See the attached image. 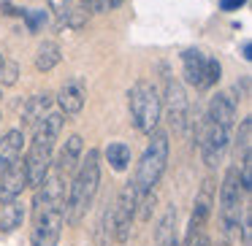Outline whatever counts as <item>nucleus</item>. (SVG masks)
<instances>
[{
  "label": "nucleus",
  "mask_w": 252,
  "mask_h": 246,
  "mask_svg": "<svg viewBox=\"0 0 252 246\" xmlns=\"http://www.w3.org/2000/svg\"><path fill=\"white\" fill-rule=\"evenodd\" d=\"M65 176L49 168L46 179L35 187L33 197V230H30L33 246H57L65 224Z\"/></svg>",
  "instance_id": "f257e3e1"
},
{
  "label": "nucleus",
  "mask_w": 252,
  "mask_h": 246,
  "mask_svg": "<svg viewBox=\"0 0 252 246\" xmlns=\"http://www.w3.org/2000/svg\"><path fill=\"white\" fill-rule=\"evenodd\" d=\"M100 184V154L98 149H90L87 157L79 160L73 181L68 184V195H65V219L71 224H79L82 217L87 214V208L93 206L95 192Z\"/></svg>",
  "instance_id": "f03ea898"
},
{
  "label": "nucleus",
  "mask_w": 252,
  "mask_h": 246,
  "mask_svg": "<svg viewBox=\"0 0 252 246\" xmlns=\"http://www.w3.org/2000/svg\"><path fill=\"white\" fill-rule=\"evenodd\" d=\"M63 130V114H46L35 122V133L30 141L28 157H25V170H28V187H38L46 179L52 168V152L55 141Z\"/></svg>",
  "instance_id": "7ed1b4c3"
},
{
  "label": "nucleus",
  "mask_w": 252,
  "mask_h": 246,
  "mask_svg": "<svg viewBox=\"0 0 252 246\" xmlns=\"http://www.w3.org/2000/svg\"><path fill=\"white\" fill-rule=\"evenodd\" d=\"M165 163H168V133L158 130L155 127L149 133V143L141 154V163L136 168V179H133V187H136L138 197L147 195V192H155L160 176L165 170Z\"/></svg>",
  "instance_id": "20e7f679"
},
{
  "label": "nucleus",
  "mask_w": 252,
  "mask_h": 246,
  "mask_svg": "<svg viewBox=\"0 0 252 246\" xmlns=\"http://www.w3.org/2000/svg\"><path fill=\"white\" fill-rule=\"evenodd\" d=\"M127 106H130V122L138 133H152L160 122V111H163V103H160V95L155 89L152 82L147 79H138L136 84L127 92Z\"/></svg>",
  "instance_id": "39448f33"
},
{
  "label": "nucleus",
  "mask_w": 252,
  "mask_h": 246,
  "mask_svg": "<svg viewBox=\"0 0 252 246\" xmlns=\"http://www.w3.org/2000/svg\"><path fill=\"white\" fill-rule=\"evenodd\" d=\"M241 179H239V168H228L225 170L222 187H220V222H222V235L225 238H233L239 233V222H241Z\"/></svg>",
  "instance_id": "423d86ee"
},
{
  "label": "nucleus",
  "mask_w": 252,
  "mask_h": 246,
  "mask_svg": "<svg viewBox=\"0 0 252 246\" xmlns=\"http://www.w3.org/2000/svg\"><path fill=\"white\" fill-rule=\"evenodd\" d=\"M136 206H138V192L133 187V181H127L122 187L117 203L111 206V222H114V238L120 244H125L130 238V222H133V214H136Z\"/></svg>",
  "instance_id": "0eeeda50"
},
{
  "label": "nucleus",
  "mask_w": 252,
  "mask_h": 246,
  "mask_svg": "<svg viewBox=\"0 0 252 246\" xmlns=\"http://www.w3.org/2000/svg\"><path fill=\"white\" fill-rule=\"evenodd\" d=\"M228 141H230V130H228V127L217 125V122H212L206 116V127H203L201 138H198V146H201L203 163H206L209 168H214V165L222 160L225 149H228Z\"/></svg>",
  "instance_id": "6e6552de"
},
{
  "label": "nucleus",
  "mask_w": 252,
  "mask_h": 246,
  "mask_svg": "<svg viewBox=\"0 0 252 246\" xmlns=\"http://www.w3.org/2000/svg\"><path fill=\"white\" fill-rule=\"evenodd\" d=\"M212 206H214V181L212 179H206L201 184V192H198V197H195V208H192V214H190V224H187V246L195 241V235L201 233V227H203V222L209 219V214H212Z\"/></svg>",
  "instance_id": "1a4fd4ad"
},
{
  "label": "nucleus",
  "mask_w": 252,
  "mask_h": 246,
  "mask_svg": "<svg viewBox=\"0 0 252 246\" xmlns=\"http://www.w3.org/2000/svg\"><path fill=\"white\" fill-rule=\"evenodd\" d=\"M165 106H168V119L174 122V127L176 130H185L190 103H187V95H185V89H182V84L174 82V79L165 82Z\"/></svg>",
  "instance_id": "9d476101"
},
{
  "label": "nucleus",
  "mask_w": 252,
  "mask_h": 246,
  "mask_svg": "<svg viewBox=\"0 0 252 246\" xmlns=\"http://www.w3.org/2000/svg\"><path fill=\"white\" fill-rule=\"evenodd\" d=\"M206 60L209 57L203 55L201 49H187L182 55V65H185V82L195 89H206Z\"/></svg>",
  "instance_id": "9b49d317"
},
{
  "label": "nucleus",
  "mask_w": 252,
  "mask_h": 246,
  "mask_svg": "<svg viewBox=\"0 0 252 246\" xmlns=\"http://www.w3.org/2000/svg\"><path fill=\"white\" fill-rule=\"evenodd\" d=\"M25 187H28V170H25V160L19 157L6 173L0 176V203L11 200V197H19Z\"/></svg>",
  "instance_id": "f8f14e48"
},
{
  "label": "nucleus",
  "mask_w": 252,
  "mask_h": 246,
  "mask_svg": "<svg viewBox=\"0 0 252 246\" xmlns=\"http://www.w3.org/2000/svg\"><path fill=\"white\" fill-rule=\"evenodd\" d=\"M84 100H87V89H84V84L79 79L65 82L60 87V92H57V103H60L63 114H71V116L84 109Z\"/></svg>",
  "instance_id": "ddd939ff"
},
{
  "label": "nucleus",
  "mask_w": 252,
  "mask_h": 246,
  "mask_svg": "<svg viewBox=\"0 0 252 246\" xmlns=\"http://www.w3.org/2000/svg\"><path fill=\"white\" fill-rule=\"evenodd\" d=\"M206 116L212 122H217V125H222V127L230 130L233 122H236V98L230 92H217L212 98V103H209Z\"/></svg>",
  "instance_id": "4468645a"
},
{
  "label": "nucleus",
  "mask_w": 252,
  "mask_h": 246,
  "mask_svg": "<svg viewBox=\"0 0 252 246\" xmlns=\"http://www.w3.org/2000/svg\"><path fill=\"white\" fill-rule=\"evenodd\" d=\"M82 152H84L82 136H71L65 141V146L60 149L57 163H55V168H52V170H57V173H63V176L73 173V170H76V165H79V160H82Z\"/></svg>",
  "instance_id": "2eb2a0df"
},
{
  "label": "nucleus",
  "mask_w": 252,
  "mask_h": 246,
  "mask_svg": "<svg viewBox=\"0 0 252 246\" xmlns=\"http://www.w3.org/2000/svg\"><path fill=\"white\" fill-rule=\"evenodd\" d=\"M22 143H25L22 130H8L0 138V176L22 157Z\"/></svg>",
  "instance_id": "dca6fc26"
},
{
  "label": "nucleus",
  "mask_w": 252,
  "mask_h": 246,
  "mask_svg": "<svg viewBox=\"0 0 252 246\" xmlns=\"http://www.w3.org/2000/svg\"><path fill=\"white\" fill-rule=\"evenodd\" d=\"M22 219H25L22 197H11V200L3 203V208H0V230L3 233H14L17 227H22Z\"/></svg>",
  "instance_id": "f3484780"
},
{
  "label": "nucleus",
  "mask_w": 252,
  "mask_h": 246,
  "mask_svg": "<svg viewBox=\"0 0 252 246\" xmlns=\"http://www.w3.org/2000/svg\"><path fill=\"white\" fill-rule=\"evenodd\" d=\"M52 106V95H33V98H28V103L22 106V127H30L35 125V122L41 119V116L49 111Z\"/></svg>",
  "instance_id": "a211bd4d"
},
{
  "label": "nucleus",
  "mask_w": 252,
  "mask_h": 246,
  "mask_svg": "<svg viewBox=\"0 0 252 246\" xmlns=\"http://www.w3.org/2000/svg\"><path fill=\"white\" fill-rule=\"evenodd\" d=\"M60 46L55 44V41H44V44L38 46V52H35V68H38L41 73L52 71V68L60 62Z\"/></svg>",
  "instance_id": "6ab92c4d"
},
{
  "label": "nucleus",
  "mask_w": 252,
  "mask_h": 246,
  "mask_svg": "<svg viewBox=\"0 0 252 246\" xmlns=\"http://www.w3.org/2000/svg\"><path fill=\"white\" fill-rule=\"evenodd\" d=\"M106 160H109V165L114 170H125L127 165H130V146L127 143H109L106 146Z\"/></svg>",
  "instance_id": "aec40b11"
},
{
  "label": "nucleus",
  "mask_w": 252,
  "mask_h": 246,
  "mask_svg": "<svg viewBox=\"0 0 252 246\" xmlns=\"http://www.w3.org/2000/svg\"><path fill=\"white\" fill-rule=\"evenodd\" d=\"M176 238V208L171 206L165 211V217L160 219V227H158V246H165Z\"/></svg>",
  "instance_id": "412c9836"
},
{
  "label": "nucleus",
  "mask_w": 252,
  "mask_h": 246,
  "mask_svg": "<svg viewBox=\"0 0 252 246\" xmlns=\"http://www.w3.org/2000/svg\"><path fill=\"white\" fill-rule=\"evenodd\" d=\"M236 149L241 152V160H252L250 149H252V119L247 116L239 127V138H236Z\"/></svg>",
  "instance_id": "4be33fe9"
},
{
  "label": "nucleus",
  "mask_w": 252,
  "mask_h": 246,
  "mask_svg": "<svg viewBox=\"0 0 252 246\" xmlns=\"http://www.w3.org/2000/svg\"><path fill=\"white\" fill-rule=\"evenodd\" d=\"M17 76H19V65L14 60H6V57H3V65H0V84H3V87H11V84H17Z\"/></svg>",
  "instance_id": "5701e85b"
},
{
  "label": "nucleus",
  "mask_w": 252,
  "mask_h": 246,
  "mask_svg": "<svg viewBox=\"0 0 252 246\" xmlns=\"http://www.w3.org/2000/svg\"><path fill=\"white\" fill-rule=\"evenodd\" d=\"M117 6H122V0H82V8L93 14H106V11H114Z\"/></svg>",
  "instance_id": "b1692460"
},
{
  "label": "nucleus",
  "mask_w": 252,
  "mask_h": 246,
  "mask_svg": "<svg viewBox=\"0 0 252 246\" xmlns=\"http://www.w3.org/2000/svg\"><path fill=\"white\" fill-rule=\"evenodd\" d=\"M22 17H25V22H28V30H30V33H38V30L46 25V11H41V8L22 11Z\"/></svg>",
  "instance_id": "393cba45"
},
{
  "label": "nucleus",
  "mask_w": 252,
  "mask_h": 246,
  "mask_svg": "<svg viewBox=\"0 0 252 246\" xmlns=\"http://www.w3.org/2000/svg\"><path fill=\"white\" fill-rule=\"evenodd\" d=\"M49 3V8L57 14V19H60V25H65V17H68V11H71V0H46Z\"/></svg>",
  "instance_id": "a878e982"
},
{
  "label": "nucleus",
  "mask_w": 252,
  "mask_h": 246,
  "mask_svg": "<svg viewBox=\"0 0 252 246\" xmlns=\"http://www.w3.org/2000/svg\"><path fill=\"white\" fill-rule=\"evenodd\" d=\"M220 76H222V65H220V60L209 57V60H206V82H209V87H212V84H217Z\"/></svg>",
  "instance_id": "bb28decb"
},
{
  "label": "nucleus",
  "mask_w": 252,
  "mask_h": 246,
  "mask_svg": "<svg viewBox=\"0 0 252 246\" xmlns=\"http://www.w3.org/2000/svg\"><path fill=\"white\" fill-rule=\"evenodd\" d=\"M244 227H241V235H244V244L250 246V227H252V214H250V208H244Z\"/></svg>",
  "instance_id": "cd10ccee"
},
{
  "label": "nucleus",
  "mask_w": 252,
  "mask_h": 246,
  "mask_svg": "<svg viewBox=\"0 0 252 246\" xmlns=\"http://www.w3.org/2000/svg\"><path fill=\"white\" fill-rule=\"evenodd\" d=\"M247 0H220V6H222V11H239L241 6H244Z\"/></svg>",
  "instance_id": "c85d7f7f"
},
{
  "label": "nucleus",
  "mask_w": 252,
  "mask_h": 246,
  "mask_svg": "<svg viewBox=\"0 0 252 246\" xmlns=\"http://www.w3.org/2000/svg\"><path fill=\"white\" fill-rule=\"evenodd\" d=\"M252 46H250V41H244V44H241V57H244V60H252Z\"/></svg>",
  "instance_id": "c756f323"
},
{
  "label": "nucleus",
  "mask_w": 252,
  "mask_h": 246,
  "mask_svg": "<svg viewBox=\"0 0 252 246\" xmlns=\"http://www.w3.org/2000/svg\"><path fill=\"white\" fill-rule=\"evenodd\" d=\"M190 246H212V241H209L206 235H201V238H198V241H192Z\"/></svg>",
  "instance_id": "7c9ffc66"
},
{
  "label": "nucleus",
  "mask_w": 252,
  "mask_h": 246,
  "mask_svg": "<svg viewBox=\"0 0 252 246\" xmlns=\"http://www.w3.org/2000/svg\"><path fill=\"white\" fill-rule=\"evenodd\" d=\"M165 246H179V238H174L171 244H165Z\"/></svg>",
  "instance_id": "2f4dec72"
},
{
  "label": "nucleus",
  "mask_w": 252,
  "mask_h": 246,
  "mask_svg": "<svg viewBox=\"0 0 252 246\" xmlns=\"http://www.w3.org/2000/svg\"><path fill=\"white\" fill-rule=\"evenodd\" d=\"M0 65H3V55H0Z\"/></svg>",
  "instance_id": "473e14b6"
}]
</instances>
